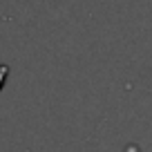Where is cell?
I'll return each instance as SVG.
<instances>
[{
    "label": "cell",
    "instance_id": "1",
    "mask_svg": "<svg viewBox=\"0 0 152 152\" xmlns=\"http://www.w3.org/2000/svg\"><path fill=\"white\" fill-rule=\"evenodd\" d=\"M7 76H9V67H7V65H2V63H0V90H2V85H5Z\"/></svg>",
    "mask_w": 152,
    "mask_h": 152
}]
</instances>
